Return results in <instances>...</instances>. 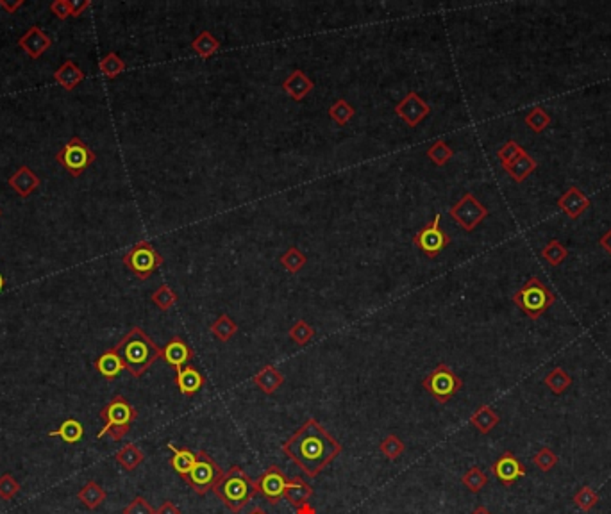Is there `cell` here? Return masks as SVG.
<instances>
[{
	"mask_svg": "<svg viewBox=\"0 0 611 514\" xmlns=\"http://www.w3.org/2000/svg\"><path fill=\"white\" fill-rule=\"evenodd\" d=\"M282 452L304 471L308 479H315L340 456L341 443L331 436L324 425L310 418L282 443Z\"/></svg>",
	"mask_w": 611,
	"mask_h": 514,
	"instance_id": "1",
	"label": "cell"
},
{
	"mask_svg": "<svg viewBox=\"0 0 611 514\" xmlns=\"http://www.w3.org/2000/svg\"><path fill=\"white\" fill-rule=\"evenodd\" d=\"M120 356L121 363L134 379L143 377L147 370L161 359V349L154 343L149 334L141 327H133L129 332L113 346Z\"/></svg>",
	"mask_w": 611,
	"mask_h": 514,
	"instance_id": "2",
	"label": "cell"
},
{
	"mask_svg": "<svg viewBox=\"0 0 611 514\" xmlns=\"http://www.w3.org/2000/svg\"><path fill=\"white\" fill-rule=\"evenodd\" d=\"M213 491H215L216 499H220V502L235 514L242 513L243 507L247 506L258 495L254 480L238 464H232L223 473V477L220 479V482L216 484Z\"/></svg>",
	"mask_w": 611,
	"mask_h": 514,
	"instance_id": "3",
	"label": "cell"
},
{
	"mask_svg": "<svg viewBox=\"0 0 611 514\" xmlns=\"http://www.w3.org/2000/svg\"><path fill=\"white\" fill-rule=\"evenodd\" d=\"M100 418L104 420V428L97 432V440L110 436L113 441H120L129 434L131 425L138 418V411L124 395H114L102 407Z\"/></svg>",
	"mask_w": 611,
	"mask_h": 514,
	"instance_id": "4",
	"label": "cell"
},
{
	"mask_svg": "<svg viewBox=\"0 0 611 514\" xmlns=\"http://www.w3.org/2000/svg\"><path fill=\"white\" fill-rule=\"evenodd\" d=\"M556 302V295L548 290L538 277H531L517 293L513 295V304L520 307L522 313L529 320L537 322L541 314L547 313V309Z\"/></svg>",
	"mask_w": 611,
	"mask_h": 514,
	"instance_id": "5",
	"label": "cell"
},
{
	"mask_svg": "<svg viewBox=\"0 0 611 514\" xmlns=\"http://www.w3.org/2000/svg\"><path fill=\"white\" fill-rule=\"evenodd\" d=\"M225 471L220 468V464L209 456L206 450L197 452V463L192 468L188 475L185 477V482L195 491L197 495H206L209 491L215 489L216 484L220 482V479L223 477Z\"/></svg>",
	"mask_w": 611,
	"mask_h": 514,
	"instance_id": "6",
	"label": "cell"
},
{
	"mask_svg": "<svg viewBox=\"0 0 611 514\" xmlns=\"http://www.w3.org/2000/svg\"><path fill=\"white\" fill-rule=\"evenodd\" d=\"M127 270L140 280H147L159 266H163L165 257L149 243V241H138L129 252L121 257Z\"/></svg>",
	"mask_w": 611,
	"mask_h": 514,
	"instance_id": "7",
	"label": "cell"
},
{
	"mask_svg": "<svg viewBox=\"0 0 611 514\" xmlns=\"http://www.w3.org/2000/svg\"><path fill=\"white\" fill-rule=\"evenodd\" d=\"M97 159V154L79 136L70 137L61 150L55 154V161L63 166L72 177H81Z\"/></svg>",
	"mask_w": 611,
	"mask_h": 514,
	"instance_id": "8",
	"label": "cell"
},
{
	"mask_svg": "<svg viewBox=\"0 0 611 514\" xmlns=\"http://www.w3.org/2000/svg\"><path fill=\"white\" fill-rule=\"evenodd\" d=\"M422 386L438 404H447L463 388V381L452 372L451 366L440 363L433 372H429V375H426Z\"/></svg>",
	"mask_w": 611,
	"mask_h": 514,
	"instance_id": "9",
	"label": "cell"
},
{
	"mask_svg": "<svg viewBox=\"0 0 611 514\" xmlns=\"http://www.w3.org/2000/svg\"><path fill=\"white\" fill-rule=\"evenodd\" d=\"M440 222H442V215L436 212L435 218H433L426 227H422L415 236H413V245H415L420 252H423L429 259H435L436 255H438L443 248L449 247V243H451V238H449V234L443 231Z\"/></svg>",
	"mask_w": 611,
	"mask_h": 514,
	"instance_id": "10",
	"label": "cell"
},
{
	"mask_svg": "<svg viewBox=\"0 0 611 514\" xmlns=\"http://www.w3.org/2000/svg\"><path fill=\"white\" fill-rule=\"evenodd\" d=\"M449 215L459 227L465 229L466 232H472L488 216V209L475 198V195L465 193L454 205H451Z\"/></svg>",
	"mask_w": 611,
	"mask_h": 514,
	"instance_id": "11",
	"label": "cell"
},
{
	"mask_svg": "<svg viewBox=\"0 0 611 514\" xmlns=\"http://www.w3.org/2000/svg\"><path fill=\"white\" fill-rule=\"evenodd\" d=\"M393 111L407 127L415 129L431 114V106L416 91H409L393 106Z\"/></svg>",
	"mask_w": 611,
	"mask_h": 514,
	"instance_id": "12",
	"label": "cell"
},
{
	"mask_svg": "<svg viewBox=\"0 0 611 514\" xmlns=\"http://www.w3.org/2000/svg\"><path fill=\"white\" fill-rule=\"evenodd\" d=\"M256 491L263 499L267 500L268 503H277L279 500L284 499V491H287L288 479L284 475V471L279 466L272 464L267 470L263 471L261 477L258 480H254Z\"/></svg>",
	"mask_w": 611,
	"mask_h": 514,
	"instance_id": "13",
	"label": "cell"
},
{
	"mask_svg": "<svg viewBox=\"0 0 611 514\" xmlns=\"http://www.w3.org/2000/svg\"><path fill=\"white\" fill-rule=\"evenodd\" d=\"M492 471H494V475L497 477L504 486H511V484L517 482L518 479L525 477L527 468L524 466V463L515 456L513 452L506 450L504 454H501V457L492 464Z\"/></svg>",
	"mask_w": 611,
	"mask_h": 514,
	"instance_id": "14",
	"label": "cell"
},
{
	"mask_svg": "<svg viewBox=\"0 0 611 514\" xmlns=\"http://www.w3.org/2000/svg\"><path fill=\"white\" fill-rule=\"evenodd\" d=\"M18 47L25 52L31 59H39L48 48L52 47V39L47 32L38 25H32L27 29L22 38L18 39Z\"/></svg>",
	"mask_w": 611,
	"mask_h": 514,
	"instance_id": "15",
	"label": "cell"
},
{
	"mask_svg": "<svg viewBox=\"0 0 611 514\" xmlns=\"http://www.w3.org/2000/svg\"><path fill=\"white\" fill-rule=\"evenodd\" d=\"M195 358V352H193L192 346L185 341L183 338L176 336V338L170 339L163 349H161V359H165L170 366H173L176 370L185 368L188 366V363Z\"/></svg>",
	"mask_w": 611,
	"mask_h": 514,
	"instance_id": "16",
	"label": "cell"
},
{
	"mask_svg": "<svg viewBox=\"0 0 611 514\" xmlns=\"http://www.w3.org/2000/svg\"><path fill=\"white\" fill-rule=\"evenodd\" d=\"M590 198L581 191L577 186H570L558 201V208L570 218V220H577L588 208H590Z\"/></svg>",
	"mask_w": 611,
	"mask_h": 514,
	"instance_id": "17",
	"label": "cell"
},
{
	"mask_svg": "<svg viewBox=\"0 0 611 514\" xmlns=\"http://www.w3.org/2000/svg\"><path fill=\"white\" fill-rule=\"evenodd\" d=\"M281 88L288 97H291V100H295V102H302V100H304V98L315 90V83L301 70V68H297V70L291 72V74L282 81Z\"/></svg>",
	"mask_w": 611,
	"mask_h": 514,
	"instance_id": "18",
	"label": "cell"
},
{
	"mask_svg": "<svg viewBox=\"0 0 611 514\" xmlns=\"http://www.w3.org/2000/svg\"><path fill=\"white\" fill-rule=\"evenodd\" d=\"M8 184L16 195L22 196V198H27V196H31L38 189L39 177L29 166H20L8 179Z\"/></svg>",
	"mask_w": 611,
	"mask_h": 514,
	"instance_id": "19",
	"label": "cell"
},
{
	"mask_svg": "<svg viewBox=\"0 0 611 514\" xmlns=\"http://www.w3.org/2000/svg\"><path fill=\"white\" fill-rule=\"evenodd\" d=\"M176 384L179 388L180 395L183 397H195L197 393L202 389L204 386V377L202 373L197 368H193L192 365L185 366V368L177 370L176 373Z\"/></svg>",
	"mask_w": 611,
	"mask_h": 514,
	"instance_id": "20",
	"label": "cell"
},
{
	"mask_svg": "<svg viewBox=\"0 0 611 514\" xmlns=\"http://www.w3.org/2000/svg\"><path fill=\"white\" fill-rule=\"evenodd\" d=\"M254 386H258L259 391L265 395H274L282 384H284V375L275 368L274 365H265L254 377H252Z\"/></svg>",
	"mask_w": 611,
	"mask_h": 514,
	"instance_id": "21",
	"label": "cell"
},
{
	"mask_svg": "<svg viewBox=\"0 0 611 514\" xmlns=\"http://www.w3.org/2000/svg\"><path fill=\"white\" fill-rule=\"evenodd\" d=\"M93 366L95 370L100 373L102 377L106 379V381H114V379H118V375L126 370V366H124V363H121L120 356L114 352V349H110L104 353H100V356L95 359Z\"/></svg>",
	"mask_w": 611,
	"mask_h": 514,
	"instance_id": "22",
	"label": "cell"
},
{
	"mask_svg": "<svg viewBox=\"0 0 611 514\" xmlns=\"http://www.w3.org/2000/svg\"><path fill=\"white\" fill-rule=\"evenodd\" d=\"M54 81L59 84V86L63 88L65 91H74L75 88L84 81V72L81 70L74 61L67 59V61H65V63L54 72Z\"/></svg>",
	"mask_w": 611,
	"mask_h": 514,
	"instance_id": "23",
	"label": "cell"
},
{
	"mask_svg": "<svg viewBox=\"0 0 611 514\" xmlns=\"http://www.w3.org/2000/svg\"><path fill=\"white\" fill-rule=\"evenodd\" d=\"M313 496V487L306 482L302 477H294V479L288 480L287 491H284V500L290 503L294 509L301 507L302 503H308L310 499Z\"/></svg>",
	"mask_w": 611,
	"mask_h": 514,
	"instance_id": "24",
	"label": "cell"
},
{
	"mask_svg": "<svg viewBox=\"0 0 611 514\" xmlns=\"http://www.w3.org/2000/svg\"><path fill=\"white\" fill-rule=\"evenodd\" d=\"M169 448H170V450H172V457H170V466L173 468V471H176V473L180 477V479H185V477L188 475L190 471H192V468L195 466L197 454H195V452L190 450V448H179V447H176V445H173V443H169Z\"/></svg>",
	"mask_w": 611,
	"mask_h": 514,
	"instance_id": "25",
	"label": "cell"
},
{
	"mask_svg": "<svg viewBox=\"0 0 611 514\" xmlns=\"http://www.w3.org/2000/svg\"><path fill=\"white\" fill-rule=\"evenodd\" d=\"M501 424V417L495 409H492L490 405H479L471 417V425L478 428V432L481 434H490L497 425Z\"/></svg>",
	"mask_w": 611,
	"mask_h": 514,
	"instance_id": "26",
	"label": "cell"
},
{
	"mask_svg": "<svg viewBox=\"0 0 611 514\" xmlns=\"http://www.w3.org/2000/svg\"><path fill=\"white\" fill-rule=\"evenodd\" d=\"M77 499H79V502L86 507V509L95 510V509H98L102 503L106 502L107 493H106V489H104V487H102L98 482H95V480H88V482L84 484L81 489H79Z\"/></svg>",
	"mask_w": 611,
	"mask_h": 514,
	"instance_id": "27",
	"label": "cell"
},
{
	"mask_svg": "<svg viewBox=\"0 0 611 514\" xmlns=\"http://www.w3.org/2000/svg\"><path fill=\"white\" fill-rule=\"evenodd\" d=\"M537 166L538 163L534 161V157H531L527 152H524L520 154L513 163H509L508 166H504V170L508 172V175L511 177L515 182H522L525 181L534 170H537Z\"/></svg>",
	"mask_w": 611,
	"mask_h": 514,
	"instance_id": "28",
	"label": "cell"
},
{
	"mask_svg": "<svg viewBox=\"0 0 611 514\" xmlns=\"http://www.w3.org/2000/svg\"><path fill=\"white\" fill-rule=\"evenodd\" d=\"M48 436L61 438L65 443L75 445L84 438V427L83 424H81L79 420H75V418H68V420H65L63 424L59 425V428L48 432Z\"/></svg>",
	"mask_w": 611,
	"mask_h": 514,
	"instance_id": "29",
	"label": "cell"
},
{
	"mask_svg": "<svg viewBox=\"0 0 611 514\" xmlns=\"http://www.w3.org/2000/svg\"><path fill=\"white\" fill-rule=\"evenodd\" d=\"M192 50L199 55L200 59H209L220 50V41L215 38L211 31H200L199 36L192 41Z\"/></svg>",
	"mask_w": 611,
	"mask_h": 514,
	"instance_id": "30",
	"label": "cell"
},
{
	"mask_svg": "<svg viewBox=\"0 0 611 514\" xmlns=\"http://www.w3.org/2000/svg\"><path fill=\"white\" fill-rule=\"evenodd\" d=\"M114 461L126 471H134L145 461V454L134 443H127L114 454Z\"/></svg>",
	"mask_w": 611,
	"mask_h": 514,
	"instance_id": "31",
	"label": "cell"
},
{
	"mask_svg": "<svg viewBox=\"0 0 611 514\" xmlns=\"http://www.w3.org/2000/svg\"><path fill=\"white\" fill-rule=\"evenodd\" d=\"M98 70L102 72L104 77L113 81V79H117L118 75L124 74V72L127 70V65L126 61L117 54V52H107V54L104 55V58H100V61H98Z\"/></svg>",
	"mask_w": 611,
	"mask_h": 514,
	"instance_id": "32",
	"label": "cell"
},
{
	"mask_svg": "<svg viewBox=\"0 0 611 514\" xmlns=\"http://www.w3.org/2000/svg\"><path fill=\"white\" fill-rule=\"evenodd\" d=\"M544 384L547 386L554 395H563V393L572 386V377H570L561 366H556V368L551 370V372L545 375Z\"/></svg>",
	"mask_w": 611,
	"mask_h": 514,
	"instance_id": "33",
	"label": "cell"
},
{
	"mask_svg": "<svg viewBox=\"0 0 611 514\" xmlns=\"http://www.w3.org/2000/svg\"><path fill=\"white\" fill-rule=\"evenodd\" d=\"M209 332H211L218 341L228 343L231 341L232 336L238 332V325L232 322L229 314H220L218 318L209 325Z\"/></svg>",
	"mask_w": 611,
	"mask_h": 514,
	"instance_id": "34",
	"label": "cell"
},
{
	"mask_svg": "<svg viewBox=\"0 0 611 514\" xmlns=\"http://www.w3.org/2000/svg\"><path fill=\"white\" fill-rule=\"evenodd\" d=\"M279 263H281V266L284 268V270L290 271V273H298V271L308 264V257H306V254L301 250V248L294 245V247L288 248V250L279 257Z\"/></svg>",
	"mask_w": 611,
	"mask_h": 514,
	"instance_id": "35",
	"label": "cell"
},
{
	"mask_svg": "<svg viewBox=\"0 0 611 514\" xmlns=\"http://www.w3.org/2000/svg\"><path fill=\"white\" fill-rule=\"evenodd\" d=\"M354 116H356V109L345 98H338L336 102L329 107V118L340 127L347 126Z\"/></svg>",
	"mask_w": 611,
	"mask_h": 514,
	"instance_id": "36",
	"label": "cell"
},
{
	"mask_svg": "<svg viewBox=\"0 0 611 514\" xmlns=\"http://www.w3.org/2000/svg\"><path fill=\"white\" fill-rule=\"evenodd\" d=\"M600 496L592 486H583L576 491V495L572 496V502L577 509L584 510V513H590L593 507L599 503Z\"/></svg>",
	"mask_w": 611,
	"mask_h": 514,
	"instance_id": "37",
	"label": "cell"
},
{
	"mask_svg": "<svg viewBox=\"0 0 611 514\" xmlns=\"http://www.w3.org/2000/svg\"><path fill=\"white\" fill-rule=\"evenodd\" d=\"M461 484L471 493H481L486 484H488V477H486V473L479 466H472L461 477Z\"/></svg>",
	"mask_w": 611,
	"mask_h": 514,
	"instance_id": "38",
	"label": "cell"
},
{
	"mask_svg": "<svg viewBox=\"0 0 611 514\" xmlns=\"http://www.w3.org/2000/svg\"><path fill=\"white\" fill-rule=\"evenodd\" d=\"M315 334H317V330L313 329V325H310V323L306 322V320H297V322L291 325V329L288 330L290 339L294 343H297L298 346L308 345V343L315 338Z\"/></svg>",
	"mask_w": 611,
	"mask_h": 514,
	"instance_id": "39",
	"label": "cell"
},
{
	"mask_svg": "<svg viewBox=\"0 0 611 514\" xmlns=\"http://www.w3.org/2000/svg\"><path fill=\"white\" fill-rule=\"evenodd\" d=\"M150 300L154 302V306L161 311H170L177 304V293L169 286V284H163V286L157 288L152 295H150Z\"/></svg>",
	"mask_w": 611,
	"mask_h": 514,
	"instance_id": "40",
	"label": "cell"
},
{
	"mask_svg": "<svg viewBox=\"0 0 611 514\" xmlns=\"http://www.w3.org/2000/svg\"><path fill=\"white\" fill-rule=\"evenodd\" d=\"M426 154H427V157H429V161H431L433 165H436V166H445L447 163L451 161L452 157H454V150L447 145L445 142H442V140H438V142L433 143V145L427 149Z\"/></svg>",
	"mask_w": 611,
	"mask_h": 514,
	"instance_id": "41",
	"label": "cell"
},
{
	"mask_svg": "<svg viewBox=\"0 0 611 514\" xmlns=\"http://www.w3.org/2000/svg\"><path fill=\"white\" fill-rule=\"evenodd\" d=\"M525 123H527V127L533 133H541V130H545L551 126V114L541 106H534L533 109H529V113L525 114Z\"/></svg>",
	"mask_w": 611,
	"mask_h": 514,
	"instance_id": "42",
	"label": "cell"
},
{
	"mask_svg": "<svg viewBox=\"0 0 611 514\" xmlns=\"http://www.w3.org/2000/svg\"><path fill=\"white\" fill-rule=\"evenodd\" d=\"M567 255H568L567 247L558 240H551L547 245H545L544 250H541V257H545V261H547L548 264H553V266H560V264L567 259Z\"/></svg>",
	"mask_w": 611,
	"mask_h": 514,
	"instance_id": "43",
	"label": "cell"
},
{
	"mask_svg": "<svg viewBox=\"0 0 611 514\" xmlns=\"http://www.w3.org/2000/svg\"><path fill=\"white\" fill-rule=\"evenodd\" d=\"M404 450H406V447H404V443L395 436V434H388V436L384 438V440L379 443V452L390 461L399 459V457L404 454Z\"/></svg>",
	"mask_w": 611,
	"mask_h": 514,
	"instance_id": "44",
	"label": "cell"
},
{
	"mask_svg": "<svg viewBox=\"0 0 611 514\" xmlns=\"http://www.w3.org/2000/svg\"><path fill=\"white\" fill-rule=\"evenodd\" d=\"M558 461H560V457H558L548 447H541L533 457V464L540 471H551L554 466H556Z\"/></svg>",
	"mask_w": 611,
	"mask_h": 514,
	"instance_id": "45",
	"label": "cell"
},
{
	"mask_svg": "<svg viewBox=\"0 0 611 514\" xmlns=\"http://www.w3.org/2000/svg\"><path fill=\"white\" fill-rule=\"evenodd\" d=\"M524 152H525V150L522 149V147L518 145V143L515 142V140H509V142H506L504 145H502L501 149H499L497 157H499V161H501L502 168H504V166H508L509 163H513L515 159H517V157L520 156V154H524Z\"/></svg>",
	"mask_w": 611,
	"mask_h": 514,
	"instance_id": "46",
	"label": "cell"
},
{
	"mask_svg": "<svg viewBox=\"0 0 611 514\" xmlns=\"http://www.w3.org/2000/svg\"><path fill=\"white\" fill-rule=\"evenodd\" d=\"M22 486H20L18 480L11 475V473H2L0 475V499L2 500H11L15 499L20 493Z\"/></svg>",
	"mask_w": 611,
	"mask_h": 514,
	"instance_id": "47",
	"label": "cell"
},
{
	"mask_svg": "<svg viewBox=\"0 0 611 514\" xmlns=\"http://www.w3.org/2000/svg\"><path fill=\"white\" fill-rule=\"evenodd\" d=\"M121 514H156V509L143 496H134L133 502L124 507Z\"/></svg>",
	"mask_w": 611,
	"mask_h": 514,
	"instance_id": "48",
	"label": "cell"
},
{
	"mask_svg": "<svg viewBox=\"0 0 611 514\" xmlns=\"http://www.w3.org/2000/svg\"><path fill=\"white\" fill-rule=\"evenodd\" d=\"M51 11L54 13V16H58L59 20H67L68 16H72L70 2H68V0H54V2L51 4Z\"/></svg>",
	"mask_w": 611,
	"mask_h": 514,
	"instance_id": "49",
	"label": "cell"
},
{
	"mask_svg": "<svg viewBox=\"0 0 611 514\" xmlns=\"http://www.w3.org/2000/svg\"><path fill=\"white\" fill-rule=\"evenodd\" d=\"M68 2H70V11L74 18H77V16L83 15L88 8H91L90 0H68Z\"/></svg>",
	"mask_w": 611,
	"mask_h": 514,
	"instance_id": "50",
	"label": "cell"
},
{
	"mask_svg": "<svg viewBox=\"0 0 611 514\" xmlns=\"http://www.w3.org/2000/svg\"><path fill=\"white\" fill-rule=\"evenodd\" d=\"M156 514H180V509L172 502V500H166L159 506V509L156 510Z\"/></svg>",
	"mask_w": 611,
	"mask_h": 514,
	"instance_id": "51",
	"label": "cell"
},
{
	"mask_svg": "<svg viewBox=\"0 0 611 514\" xmlns=\"http://www.w3.org/2000/svg\"><path fill=\"white\" fill-rule=\"evenodd\" d=\"M24 6V0H15V2H8V0H0V8L6 9L9 15H15L20 8Z\"/></svg>",
	"mask_w": 611,
	"mask_h": 514,
	"instance_id": "52",
	"label": "cell"
},
{
	"mask_svg": "<svg viewBox=\"0 0 611 514\" xmlns=\"http://www.w3.org/2000/svg\"><path fill=\"white\" fill-rule=\"evenodd\" d=\"M599 243H600V247H603V250L607 252V254L611 255V229H610V231L604 232Z\"/></svg>",
	"mask_w": 611,
	"mask_h": 514,
	"instance_id": "53",
	"label": "cell"
},
{
	"mask_svg": "<svg viewBox=\"0 0 611 514\" xmlns=\"http://www.w3.org/2000/svg\"><path fill=\"white\" fill-rule=\"evenodd\" d=\"M295 513L297 514H317V509H315V507L311 506L310 502H308V503H302L301 507H297V509H295Z\"/></svg>",
	"mask_w": 611,
	"mask_h": 514,
	"instance_id": "54",
	"label": "cell"
},
{
	"mask_svg": "<svg viewBox=\"0 0 611 514\" xmlns=\"http://www.w3.org/2000/svg\"><path fill=\"white\" fill-rule=\"evenodd\" d=\"M471 514H492V510H490V509H486L485 506H479V507H475V509L472 510Z\"/></svg>",
	"mask_w": 611,
	"mask_h": 514,
	"instance_id": "55",
	"label": "cell"
},
{
	"mask_svg": "<svg viewBox=\"0 0 611 514\" xmlns=\"http://www.w3.org/2000/svg\"><path fill=\"white\" fill-rule=\"evenodd\" d=\"M249 514H268V513L265 509H261V507H254V509H252Z\"/></svg>",
	"mask_w": 611,
	"mask_h": 514,
	"instance_id": "56",
	"label": "cell"
},
{
	"mask_svg": "<svg viewBox=\"0 0 611 514\" xmlns=\"http://www.w3.org/2000/svg\"><path fill=\"white\" fill-rule=\"evenodd\" d=\"M4 286H6V280H4V277H2V273H0V293H2Z\"/></svg>",
	"mask_w": 611,
	"mask_h": 514,
	"instance_id": "57",
	"label": "cell"
},
{
	"mask_svg": "<svg viewBox=\"0 0 611 514\" xmlns=\"http://www.w3.org/2000/svg\"><path fill=\"white\" fill-rule=\"evenodd\" d=\"M0 216H2V209H0Z\"/></svg>",
	"mask_w": 611,
	"mask_h": 514,
	"instance_id": "58",
	"label": "cell"
}]
</instances>
